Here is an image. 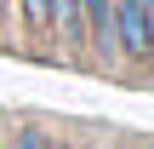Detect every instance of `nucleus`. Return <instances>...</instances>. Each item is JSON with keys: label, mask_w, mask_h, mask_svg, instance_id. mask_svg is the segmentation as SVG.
Here are the masks:
<instances>
[{"label": "nucleus", "mask_w": 154, "mask_h": 149, "mask_svg": "<svg viewBox=\"0 0 154 149\" xmlns=\"http://www.w3.org/2000/svg\"><path fill=\"white\" fill-rule=\"evenodd\" d=\"M40 149H63V144H40Z\"/></svg>", "instance_id": "7ed1b4c3"}, {"label": "nucleus", "mask_w": 154, "mask_h": 149, "mask_svg": "<svg viewBox=\"0 0 154 149\" xmlns=\"http://www.w3.org/2000/svg\"><path fill=\"white\" fill-rule=\"evenodd\" d=\"M17 11L29 34H51V0H17Z\"/></svg>", "instance_id": "f257e3e1"}, {"label": "nucleus", "mask_w": 154, "mask_h": 149, "mask_svg": "<svg viewBox=\"0 0 154 149\" xmlns=\"http://www.w3.org/2000/svg\"><path fill=\"white\" fill-rule=\"evenodd\" d=\"M40 144H46L40 132H23V138H17V149H40Z\"/></svg>", "instance_id": "f03ea898"}]
</instances>
